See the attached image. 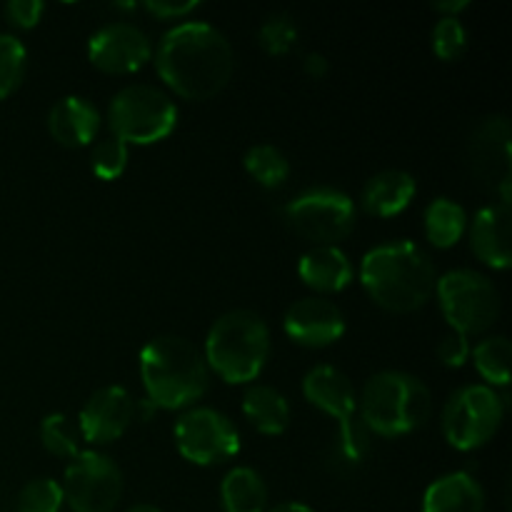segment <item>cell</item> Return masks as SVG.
<instances>
[{"label":"cell","mask_w":512,"mask_h":512,"mask_svg":"<svg viewBox=\"0 0 512 512\" xmlns=\"http://www.w3.org/2000/svg\"><path fill=\"white\" fill-rule=\"evenodd\" d=\"M60 488L73 512H113L123 498V473L105 453L85 450L70 460Z\"/></svg>","instance_id":"11"},{"label":"cell","mask_w":512,"mask_h":512,"mask_svg":"<svg viewBox=\"0 0 512 512\" xmlns=\"http://www.w3.org/2000/svg\"><path fill=\"white\" fill-rule=\"evenodd\" d=\"M303 395L320 413L338 420L340 453L348 463H360L370 450L368 430L358 418V395L343 370L333 365H315L303 378Z\"/></svg>","instance_id":"7"},{"label":"cell","mask_w":512,"mask_h":512,"mask_svg":"<svg viewBox=\"0 0 512 512\" xmlns=\"http://www.w3.org/2000/svg\"><path fill=\"white\" fill-rule=\"evenodd\" d=\"M470 248H473L475 258L488 268H510V205L495 203L478 210V215L473 218V228H470Z\"/></svg>","instance_id":"17"},{"label":"cell","mask_w":512,"mask_h":512,"mask_svg":"<svg viewBox=\"0 0 512 512\" xmlns=\"http://www.w3.org/2000/svg\"><path fill=\"white\" fill-rule=\"evenodd\" d=\"M415 193L418 185L413 175L405 170H383L363 188V208L375 218H393L413 203Z\"/></svg>","instance_id":"21"},{"label":"cell","mask_w":512,"mask_h":512,"mask_svg":"<svg viewBox=\"0 0 512 512\" xmlns=\"http://www.w3.org/2000/svg\"><path fill=\"white\" fill-rule=\"evenodd\" d=\"M435 295L453 333L465 338L488 333L500 318L498 288L478 270H450L438 278Z\"/></svg>","instance_id":"8"},{"label":"cell","mask_w":512,"mask_h":512,"mask_svg":"<svg viewBox=\"0 0 512 512\" xmlns=\"http://www.w3.org/2000/svg\"><path fill=\"white\" fill-rule=\"evenodd\" d=\"M175 448L193 465H220L240 450V433L228 415L213 408H190L173 430Z\"/></svg>","instance_id":"12"},{"label":"cell","mask_w":512,"mask_h":512,"mask_svg":"<svg viewBox=\"0 0 512 512\" xmlns=\"http://www.w3.org/2000/svg\"><path fill=\"white\" fill-rule=\"evenodd\" d=\"M298 275L315 293H340L353 283V263L338 245H315L300 258Z\"/></svg>","instance_id":"19"},{"label":"cell","mask_w":512,"mask_h":512,"mask_svg":"<svg viewBox=\"0 0 512 512\" xmlns=\"http://www.w3.org/2000/svg\"><path fill=\"white\" fill-rule=\"evenodd\" d=\"M40 440H43L45 450L58 458H70L80 453L78 448V435L70 430L68 418L63 413H50L45 415L43 423H40Z\"/></svg>","instance_id":"29"},{"label":"cell","mask_w":512,"mask_h":512,"mask_svg":"<svg viewBox=\"0 0 512 512\" xmlns=\"http://www.w3.org/2000/svg\"><path fill=\"white\" fill-rule=\"evenodd\" d=\"M268 512H315V510L305 503H280Z\"/></svg>","instance_id":"38"},{"label":"cell","mask_w":512,"mask_h":512,"mask_svg":"<svg viewBox=\"0 0 512 512\" xmlns=\"http://www.w3.org/2000/svg\"><path fill=\"white\" fill-rule=\"evenodd\" d=\"M3 13L10 25H15L20 30H30L43 18L45 5L40 0H10V3H5Z\"/></svg>","instance_id":"33"},{"label":"cell","mask_w":512,"mask_h":512,"mask_svg":"<svg viewBox=\"0 0 512 512\" xmlns=\"http://www.w3.org/2000/svg\"><path fill=\"white\" fill-rule=\"evenodd\" d=\"M208 363L198 345L180 335H158L140 350V380L158 410H183L208 393Z\"/></svg>","instance_id":"3"},{"label":"cell","mask_w":512,"mask_h":512,"mask_svg":"<svg viewBox=\"0 0 512 512\" xmlns=\"http://www.w3.org/2000/svg\"><path fill=\"white\" fill-rule=\"evenodd\" d=\"M155 70L180 98L210 100L233 78V45L215 25L185 20L163 35L155 50Z\"/></svg>","instance_id":"1"},{"label":"cell","mask_w":512,"mask_h":512,"mask_svg":"<svg viewBox=\"0 0 512 512\" xmlns=\"http://www.w3.org/2000/svg\"><path fill=\"white\" fill-rule=\"evenodd\" d=\"M358 210L350 195L333 188L308 190L285 205V220L300 238L315 245H338L355 228Z\"/></svg>","instance_id":"10"},{"label":"cell","mask_w":512,"mask_h":512,"mask_svg":"<svg viewBox=\"0 0 512 512\" xmlns=\"http://www.w3.org/2000/svg\"><path fill=\"white\" fill-rule=\"evenodd\" d=\"M435 353H438V360L445 368H463L470 358V343L465 335L450 333L440 340Z\"/></svg>","instance_id":"34"},{"label":"cell","mask_w":512,"mask_h":512,"mask_svg":"<svg viewBox=\"0 0 512 512\" xmlns=\"http://www.w3.org/2000/svg\"><path fill=\"white\" fill-rule=\"evenodd\" d=\"M473 363L488 388H508L512 365L510 340L505 335H490V338L480 340L473 350Z\"/></svg>","instance_id":"25"},{"label":"cell","mask_w":512,"mask_h":512,"mask_svg":"<svg viewBox=\"0 0 512 512\" xmlns=\"http://www.w3.org/2000/svg\"><path fill=\"white\" fill-rule=\"evenodd\" d=\"M135 420V400L128 390L120 385L100 388L85 400L80 410L78 428L85 443L90 445H110L125 435L130 423Z\"/></svg>","instance_id":"15"},{"label":"cell","mask_w":512,"mask_h":512,"mask_svg":"<svg viewBox=\"0 0 512 512\" xmlns=\"http://www.w3.org/2000/svg\"><path fill=\"white\" fill-rule=\"evenodd\" d=\"M100 110L80 95L60 98L48 113V130L63 148H85L100 133Z\"/></svg>","instance_id":"18"},{"label":"cell","mask_w":512,"mask_h":512,"mask_svg":"<svg viewBox=\"0 0 512 512\" xmlns=\"http://www.w3.org/2000/svg\"><path fill=\"white\" fill-rule=\"evenodd\" d=\"M28 53L15 35L0 33V100L13 95L25 78Z\"/></svg>","instance_id":"27"},{"label":"cell","mask_w":512,"mask_h":512,"mask_svg":"<svg viewBox=\"0 0 512 512\" xmlns=\"http://www.w3.org/2000/svg\"><path fill=\"white\" fill-rule=\"evenodd\" d=\"M205 363L220 380L245 385L260 378L270 355V330L253 310L220 315L205 338Z\"/></svg>","instance_id":"5"},{"label":"cell","mask_w":512,"mask_h":512,"mask_svg":"<svg viewBox=\"0 0 512 512\" xmlns=\"http://www.w3.org/2000/svg\"><path fill=\"white\" fill-rule=\"evenodd\" d=\"M248 423L263 435H283L290 425V405L273 385H250L243 398Z\"/></svg>","instance_id":"22"},{"label":"cell","mask_w":512,"mask_h":512,"mask_svg":"<svg viewBox=\"0 0 512 512\" xmlns=\"http://www.w3.org/2000/svg\"><path fill=\"white\" fill-rule=\"evenodd\" d=\"M468 0H445V3H435L433 10H438L440 18H458V13H463L465 8H468Z\"/></svg>","instance_id":"37"},{"label":"cell","mask_w":512,"mask_h":512,"mask_svg":"<svg viewBox=\"0 0 512 512\" xmlns=\"http://www.w3.org/2000/svg\"><path fill=\"white\" fill-rule=\"evenodd\" d=\"M468 230V213L450 198H435L425 208V235L440 250H448L463 240Z\"/></svg>","instance_id":"24"},{"label":"cell","mask_w":512,"mask_h":512,"mask_svg":"<svg viewBox=\"0 0 512 512\" xmlns=\"http://www.w3.org/2000/svg\"><path fill=\"white\" fill-rule=\"evenodd\" d=\"M328 60H325V55H320V53H308L305 55V60H303V70H305V75H308V78H313V80H318V78H323V75H328Z\"/></svg>","instance_id":"36"},{"label":"cell","mask_w":512,"mask_h":512,"mask_svg":"<svg viewBox=\"0 0 512 512\" xmlns=\"http://www.w3.org/2000/svg\"><path fill=\"white\" fill-rule=\"evenodd\" d=\"M358 410L365 430L380 438H400L428 423L433 395L415 375L383 370L365 383Z\"/></svg>","instance_id":"4"},{"label":"cell","mask_w":512,"mask_h":512,"mask_svg":"<svg viewBox=\"0 0 512 512\" xmlns=\"http://www.w3.org/2000/svg\"><path fill=\"white\" fill-rule=\"evenodd\" d=\"M128 512H163V510H158L155 508V505H133V508H130Z\"/></svg>","instance_id":"39"},{"label":"cell","mask_w":512,"mask_h":512,"mask_svg":"<svg viewBox=\"0 0 512 512\" xmlns=\"http://www.w3.org/2000/svg\"><path fill=\"white\" fill-rule=\"evenodd\" d=\"M153 55L150 40L138 25L108 23L95 30L88 40V58L98 70L108 75H130L138 73Z\"/></svg>","instance_id":"13"},{"label":"cell","mask_w":512,"mask_h":512,"mask_svg":"<svg viewBox=\"0 0 512 512\" xmlns=\"http://www.w3.org/2000/svg\"><path fill=\"white\" fill-rule=\"evenodd\" d=\"M512 125L505 115L483 120L470 140V163L475 175L493 185L500 193V203L510 205L512 173Z\"/></svg>","instance_id":"14"},{"label":"cell","mask_w":512,"mask_h":512,"mask_svg":"<svg viewBox=\"0 0 512 512\" xmlns=\"http://www.w3.org/2000/svg\"><path fill=\"white\" fill-rule=\"evenodd\" d=\"M223 512H268V485L253 468H233L220 483Z\"/></svg>","instance_id":"23"},{"label":"cell","mask_w":512,"mask_h":512,"mask_svg":"<svg viewBox=\"0 0 512 512\" xmlns=\"http://www.w3.org/2000/svg\"><path fill=\"white\" fill-rule=\"evenodd\" d=\"M433 50L440 60L453 63L468 50V33L460 18H440L433 28Z\"/></svg>","instance_id":"32"},{"label":"cell","mask_w":512,"mask_h":512,"mask_svg":"<svg viewBox=\"0 0 512 512\" xmlns=\"http://www.w3.org/2000/svg\"><path fill=\"white\" fill-rule=\"evenodd\" d=\"M63 505V488L50 478L30 480L18 495V512H60Z\"/></svg>","instance_id":"28"},{"label":"cell","mask_w":512,"mask_h":512,"mask_svg":"<svg viewBox=\"0 0 512 512\" xmlns=\"http://www.w3.org/2000/svg\"><path fill=\"white\" fill-rule=\"evenodd\" d=\"M283 328L288 338L303 348H328L345 335V315L333 300L310 295L290 305Z\"/></svg>","instance_id":"16"},{"label":"cell","mask_w":512,"mask_h":512,"mask_svg":"<svg viewBox=\"0 0 512 512\" xmlns=\"http://www.w3.org/2000/svg\"><path fill=\"white\" fill-rule=\"evenodd\" d=\"M360 283L375 305L388 313H415L435 293V265L410 240H393L365 253Z\"/></svg>","instance_id":"2"},{"label":"cell","mask_w":512,"mask_h":512,"mask_svg":"<svg viewBox=\"0 0 512 512\" xmlns=\"http://www.w3.org/2000/svg\"><path fill=\"white\" fill-rule=\"evenodd\" d=\"M485 490L470 473H448L428 485L420 512H483Z\"/></svg>","instance_id":"20"},{"label":"cell","mask_w":512,"mask_h":512,"mask_svg":"<svg viewBox=\"0 0 512 512\" xmlns=\"http://www.w3.org/2000/svg\"><path fill=\"white\" fill-rule=\"evenodd\" d=\"M178 123V108L155 85L135 83L118 90L110 100L108 125L113 138L125 145H153L168 138Z\"/></svg>","instance_id":"6"},{"label":"cell","mask_w":512,"mask_h":512,"mask_svg":"<svg viewBox=\"0 0 512 512\" xmlns=\"http://www.w3.org/2000/svg\"><path fill=\"white\" fill-rule=\"evenodd\" d=\"M90 165L100 180H118L128 168V145L113 135L100 140V143H95Z\"/></svg>","instance_id":"31"},{"label":"cell","mask_w":512,"mask_h":512,"mask_svg":"<svg viewBox=\"0 0 512 512\" xmlns=\"http://www.w3.org/2000/svg\"><path fill=\"white\" fill-rule=\"evenodd\" d=\"M245 170L250 173V178L255 180L263 188H280V185L288 180L290 175V163L285 158V153L275 145H255L245 153Z\"/></svg>","instance_id":"26"},{"label":"cell","mask_w":512,"mask_h":512,"mask_svg":"<svg viewBox=\"0 0 512 512\" xmlns=\"http://www.w3.org/2000/svg\"><path fill=\"white\" fill-rule=\"evenodd\" d=\"M195 8H198V3H195V0H185V3H175V0L173 3H170V0H148V3H145V10L160 20L185 18V15L193 13Z\"/></svg>","instance_id":"35"},{"label":"cell","mask_w":512,"mask_h":512,"mask_svg":"<svg viewBox=\"0 0 512 512\" xmlns=\"http://www.w3.org/2000/svg\"><path fill=\"white\" fill-rule=\"evenodd\" d=\"M505 410H508V400L495 388L465 385L455 390L445 403L440 428L455 450L470 453L495 438L505 420Z\"/></svg>","instance_id":"9"},{"label":"cell","mask_w":512,"mask_h":512,"mask_svg":"<svg viewBox=\"0 0 512 512\" xmlns=\"http://www.w3.org/2000/svg\"><path fill=\"white\" fill-rule=\"evenodd\" d=\"M258 43L265 53L275 55V58L288 55L295 48V43H298V25H295L290 15H273L260 28Z\"/></svg>","instance_id":"30"}]
</instances>
